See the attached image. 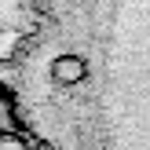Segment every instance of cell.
Wrapping results in <instances>:
<instances>
[{
  "mask_svg": "<svg viewBox=\"0 0 150 150\" xmlns=\"http://www.w3.org/2000/svg\"><path fill=\"white\" fill-rule=\"evenodd\" d=\"M84 77H88V62H84L81 55H59L55 62H51V81L62 84V88L81 84Z\"/></svg>",
  "mask_w": 150,
  "mask_h": 150,
  "instance_id": "1",
  "label": "cell"
}]
</instances>
